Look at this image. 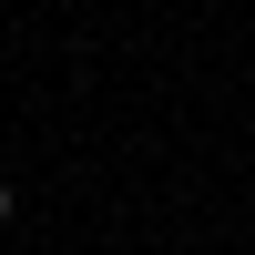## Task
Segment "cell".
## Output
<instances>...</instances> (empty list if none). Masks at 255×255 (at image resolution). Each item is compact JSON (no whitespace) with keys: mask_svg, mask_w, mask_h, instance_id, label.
Returning a JSON list of instances; mask_svg holds the SVG:
<instances>
[{"mask_svg":"<svg viewBox=\"0 0 255 255\" xmlns=\"http://www.w3.org/2000/svg\"><path fill=\"white\" fill-rule=\"evenodd\" d=\"M0 225H10V184H0Z\"/></svg>","mask_w":255,"mask_h":255,"instance_id":"obj_1","label":"cell"}]
</instances>
